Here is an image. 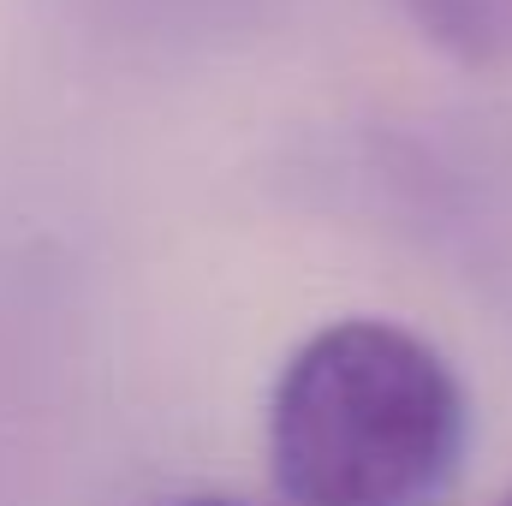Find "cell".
Instances as JSON below:
<instances>
[{
	"instance_id": "6da1fadb",
	"label": "cell",
	"mask_w": 512,
	"mask_h": 506,
	"mask_svg": "<svg viewBox=\"0 0 512 506\" xmlns=\"http://www.w3.org/2000/svg\"><path fill=\"white\" fill-rule=\"evenodd\" d=\"M465 447V387L411 328L340 316L274 381L268 471L292 506H423Z\"/></svg>"
},
{
	"instance_id": "7a4b0ae2",
	"label": "cell",
	"mask_w": 512,
	"mask_h": 506,
	"mask_svg": "<svg viewBox=\"0 0 512 506\" xmlns=\"http://www.w3.org/2000/svg\"><path fill=\"white\" fill-rule=\"evenodd\" d=\"M399 12L459 66H512V0H399Z\"/></svg>"
},
{
	"instance_id": "3957f363",
	"label": "cell",
	"mask_w": 512,
	"mask_h": 506,
	"mask_svg": "<svg viewBox=\"0 0 512 506\" xmlns=\"http://www.w3.org/2000/svg\"><path fill=\"white\" fill-rule=\"evenodd\" d=\"M161 506H245V501H221V495H191V501H161Z\"/></svg>"
},
{
	"instance_id": "277c9868",
	"label": "cell",
	"mask_w": 512,
	"mask_h": 506,
	"mask_svg": "<svg viewBox=\"0 0 512 506\" xmlns=\"http://www.w3.org/2000/svg\"><path fill=\"white\" fill-rule=\"evenodd\" d=\"M501 506H512V495H507V501H501Z\"/></svg>"
}]
</instances>
